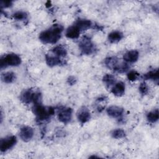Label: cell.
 <instances>
[{"instance_id": "obj_24", "label": "cell", "mask_w": 159, "mask_h": 159, "mask_svg": "<svg viewBox=\"0 0 159 159\" xmlns=\"http://www.w3.org/2000/svg\"><path fill=\"white\" fill-rule=\"evenodd\" d=\"M130 66L127 64V62L125 61H122L119 62V63L117 65V66L114 68V71L120 73H123L126 71H127L129 69Z\"/></svg>"}, {"instance_id": "obj_8", "label": "cell", "mask_w": 159, "mask_h": 159, "mask_svg": "<svg viewBox=\"0 0 159 159\" xmlns=\"http://www.w3.org/2000/svg\"><path fill=\"white\" fill-rule=\"evenodd\" d=\"M17 143V137L15 135H9L0 140V150L2 153L6 152L11 149Z\"/></svg>"}, {"instance_id": "obj_27", "label": "cell", "mask_w": 159, "mask_h": 159, "mask_svg": "<svg viewBox=\"0 0 159 159\" xmlns=\"http://www.w3.org/2000/svg\"><path fill=\"white\" fill-rule=\"evenodd\" d=\"M139 90L140 93L142 96H145V95L147 94V93H148V87L147 83L144 81L140 83V84L139 85Z\"/></svg>"}, {"instance_id": "obj_26", "label": "cell", "mask_w": 159, "mask_h": 159, "mask_svg": "<svg viewBox=\"0 0 159 159\" xmlns=\"http://www.w3.org/2000/svg\"><path fill=\"white\" fill-rule=\"evenodd\" d=\"M140 74L135 70H131L127 74V79L130 81H136L139 77Z\"/></svg>"}, {"instance_id": "obj_1", "label": "cell", "mask_w": 159, "mask_h": 159, "mask_svg": "<svg viewBox=\"0 0 159 159\" xmlns=\"http://www.w3.org/2000/svg\"><path fill=\"white\" fill-rule=\"evenodd\" d=\"M63 31V27L61 24H55L41 32L39 35V39L44 44H55L61 38Z\"/></svg>"}, {"instance_id": "obj_13", "label": "cell", "mask_w": 159, "mask_h": 159, "mask_svg": "<svg viewBox=\"0 0 159 159\" xmlns=\"http://www.w3.org/2000/svg\"><path fill=\"white\" fill-rule=\"evenodd\" d=\"M139 57V53L137 50H132L127 51L124 54L123 56V59L124 61L127 63H135L136 62Z\"/></svg>"}, {"instance_id": "obj_7", "label": "cell", "mask_w": 159, "mask_h": 159, "mask_svg": "<svg viewBox=\"0 0 159 159\" xmlns=\"http://www.w3.org/2000/svg\"><path fill=\"white\" fill-rule=\"evenodd\" d=\"M107 115L112 118H115L117 120L119 123H124V109L122 107L113 105L111 106L106 109Z\"/></svg>"}, {"instance_id": "obj_19", "label": "cell", "mask_w": 159, "mask_h": 159, "mask_svg": "<svg viewBox=\"0 0 159 159\" xmlns=\"http://www.w3.org/2000/svg\"><path fill=\"white\" fill-rule=\"evenodd\" d=\"M1 79L3 83L10 84L16 80V73L12 71H7L1 74Z\"/></svg>"}, {"instance_id": "obj_11", "label": "cell", "mask_w": 159, "mask_h": 159, "mask_svg": "<svg viewBox=\"0 0 159 159\" xmlns=\"http://www.w3.org/2000/svg\"><path fill=\"white\" fill-rule=\"evenodd\" d=\"M34 131L32 127L27 125H24L22 127L19 132V137L20 139L25 142H27L30 141L34 137Z\"/></svg>"}, {"instance_id": "obj_9", "label": "cell", "mask_w": 159, "mask_h": 159, "mask_svg": "<svg viewBox=\"0 0 159 159\" xmlns=\"http://www.w3.org/2000/svg\"><path fill=\"white\" fill-rule=\"evenodd\" d=\"M45 62L49 67H54L56 66H62L66 64V60L60 57L53 54L45 55Z\"/></svg>"}, {"instance_id": "obj_16", "label": "cell", "mask_w": 159, "mask_h": 159, "mask_svg": "<svg viewBox=\"0 0 159 159\" xmlns=\"http://www.w3.org/2000/svg\"><path fill=\"white\" fill-rule=\"evenodd\" d=\"M124 38V34L119 30H114L108 34L107 39L111 43H117Z\"/></svg>"}, {"instance_id": "obj_28", "label": "cell", "mask_w": 159, "mask_h": 159, "mask_svg": "<svg viewBox=\"0 0 159 159\" xmlns=\"http://www.w3.org/2000/svg\"><path fill=\"white\" fill-rule=\"evenodd\" d=\"M12 4H13L12 1H1L0 2L1 9L2 10L4 8L10 7L12 6Z\"/></svg>"}, {"instance_id": "obj_3", "label": "cell", "mask_w": 159, "mask_h": 159, "mask_svg": "<svg viewBox=\"0 0 159 159\" xmlns=\"http://www.w3.org/2000/svg\"><path fill=\"white\" fill-rule=\"evenodd\" d=\"M42 95L39 89L34 88H29L24 89L20 94V100L24 104H29L33 103V104L42 102Z\"/></svg>"}, {"instance_id": "obj_6", "label": "cell", "mask_w": 159, "mask_h": 159, "mask_svg": "<svg viewBox=\"0 0 159 159\" xmlns=\"http://www.w3.org/2000/svg\"><path fill=\"white\" fill-rule=\"evenodd\" d=\"M57 117L60 122L67 124L71 120L73 109L69 107L60 106L57 109Z\"/></svg>"}, {"instance_id": "obj_18", "label": "cell", "mask_w": 159, "mask_h": 159, "mask_svg": "<svg viewBox=\"0 0 159 159\" xmlns=\"http://www.w3.org/2000/svg\"><path fill=\"white\" fill-rule=\"evenodd\" d=\"M119 60L117 57L115 56L108 57L104 60V65L109 70H114V68L117 66V65L119 63Z\"/></svg>"}, {"instance_id": "obj_4", "label": "cell", "mask_w": 159, "mask_h": 159, "mask_svg": "<svg viewBox=\"0 0 159 159\" xmlns=\"http://www.w3.org/2000/svg\"><path fill=\"white\" fill-rule=\"evenodd\" d=\"M20 57L14 53H10L2 55L0 58V68L1 70L8 66H17L21 64Z\"/></svg>"}, {"instance_id": "obj_15", "label": "cell", "mask_w": 159, "mask_h": 159, "mask_svg": "<svg viewBox=\"0 0 159 159\" xmlns=\"http://www.w3.org/2000/svg\"><path fill=\"white\" fill-rule=\"evenodd\" d=\"M74 24L80 29V30L84 31L86 30L92 26V22L90 20L86 19H78L74 23Z\"/></svg>"}, {"instance_id": "obj_17", "label": "cell", "mask_w": 159, "mask_h": 159, "mask_svg": "<svg viewBox=\"0 0 159 159\" xmlns=\"http://www.w3.org/2000/svg\"><path fill=\"white\" fill-rule=\"evenodd\" d=\"M143 78L145 80H152L157 84H158L159 81V75H158V68L150 70L143 75Z\"/></svg>"}, {"instance_id": "obj_5", "label": "cell", "mask_w": 159, "mask_h": 159, "mask_svg": "<svg viewBox=\"0 0 159 159\" xmlns=\"http://www.w3.org/2000/svg\"><path fill=\"white\" fill-rule=\"evenodd\" d=\"M79 49L81 53L85 55H90L95 53L96 48L92 42L91 38L87 35H84L79 42Z\"/></svg>"}, {"instance_id": "obj_22", "label": "cell", "mask_w": 159, "mask_h": 159, "mask_svg": "<svg viewBox=\"0 0 159 159\" xmlns=\"http://www.w3.org/2000/svg\"><path fill=\"white\" fill-rule=\"evenodd\" d=\"M102 82L107 87H110L116 83V78L111 74H106L102 77Z\"/></svg>"}, {"instance_id": "obj_23", "label": "cell", "mask_w": 159, "mask_h": 159, "mask_svg": "<svg viewBox=\"0 0 159 159\" xmlns=\"http://www.w3.org/2000/svg\"><path fill=\"white\" fill-rule=\"evenodd\" d=\"M12 17L17 20H24L28 17V14L26 12L23 11H18L12 14Z\"/></svg>"}, {"instance_id": "obj_25", "label": "cell", "mask_w": 159, "mask_h": 159, "mask_svg": "<svg viewBox=\"0 0 159 159\" xmlns=\"http://www.w3.org/2000/svg\"><path fill=\"white\" fill-rule=\"evenodd\" d=\"M126 135L125 132L122 129H116L111 132V136L114 139H120L124 138Z\"/></svg>"}, {"instance_id": "obj_29", "label": "cell", "mask_w": 159, "mask_h": 159, "mask_svg": "<svg viewBox=\"0 0 159 159\" xmlns=\"http://www.w3.org/2000/svg\"><path fill=\"white\" fill-rule=\"evenodd\" d=\"M67 83L69 84V85H74L76 84V81H77V80L76 78V77H75L74 76H68V78H67Z\"/></svg>"}, {"instance_id": "obj_20", "label": "cell", "mask_w": 159, "mask_h": 159, "mask_svg": "<svg viewBox=\"0 0 159 159\" xmlns=\"http://www.w3.org/2000/svg\"><path fill=\"white\" fill-rule=\"evenodd\" d=\"M51 52L52 54L60 57L61 58H64L67 55V50L64 46L62 45H58L52 48Z\"/></svg>"}, {"instance_id": "obj_12", "label": "cell", "mask_w": 159, "mask_h": 159, "mask_svg": "<svg viewBox=\"0 0 159 159\" xmlns=\"http://www.w3.org/2000/svg\"><path fill=\"white\" fill-rule=\"evenodd\" d=\"M125 85L122 81L116 83L111 88V93L116 96L120 97L125 94Z\"/></svg>"}, {"instance_id": "obj_2", "label": "cell", "mask_w": 159, "mask_h": 159, "mask_svg": "<svg viewBox=\"0 0 159 159\" xmlns=\"http://www.w3.org/2000/svg\"><path fill=\"white\" fill-rule=\"evenodd\" d=\"M32 109L35 116L36 122L39 124L48 121L55 112L54 107L45 106L42 102L33 104Z\"/></svg>"}, {"instance_id": "obj_10", "label": "cell", "mask_w": 159, "mask_h": 159, "mask_svg": "<svg viewBox=\"0 0 159 159\" xmlns=\"http://www.w3.org/2000/svg\"><path fill=\"white\" fill-rule=\"evenodd\" d=\"M76 117L79 122L81 124H84L91 119V116L89 109L86 106H82L78 109Z\"/></svg>"}, {"instance_id": "obj_21", "label": "cell", "mask_w": 159, "mask_h": 159, "mask_svg": "<svg viewBox=\"0 0 159 159\" xmlns=\"http://www.w3.org/2000/svg\"><path fill=\"white\" fill-rule=\"evenodd\" d=\"M146 117L148 122L155 123L158 120V118H159L158 109H155L152 111H150L149 112L147 113Z\"/></svg>"}, {"instance_id": "obj_14", "label": "cell", "mask_w": 159, "mask_h": 159, "mask_svg": "<svg viewBox=\"0 0 159 159\" xmlns=\"http://www.w3.org/2000/svg\"><path fill=\"white\" fill-rule=\"evenodd\" d=\"M81 33V31L80 29L75 25H72L71 26H69L65 32V36L71 39H78L80 36V34Z\"/></svg>"}]
</instances>
